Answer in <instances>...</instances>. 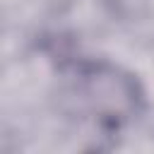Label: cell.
I'll return each mask as SVG.
<instances>
[{
	"mask_svg": "<svg viewBox=\"0 0 154 154\" xmlns=\"http://www.w3.org/2000/svg\"><path fill=\"white\" fill-rule=\"evenodd\" d=\"M84 99L106 125H120L140 111L137 79L111 65H91L84 72Z\"/></svg>",
	"mask_w": 154,
	"mask_h": 154,
	"instance_id": "1",
	"label": "cell"
}]
</instances>
